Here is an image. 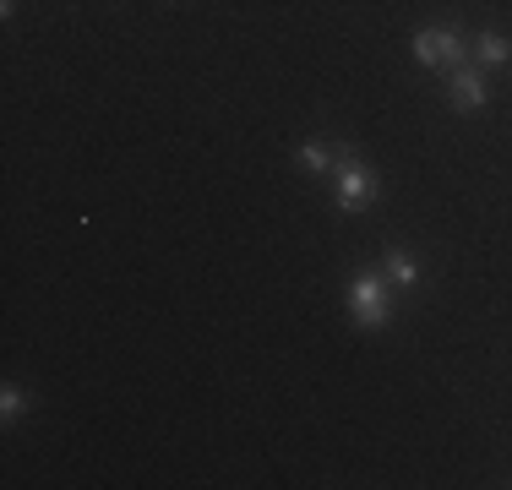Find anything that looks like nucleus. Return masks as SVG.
Here are the masks:
<instances>
[{"instance_id":"7","label":"nucleus","mask_w":512,"mask_h":490,"mask_svg":"<svg viewBox=\"0 0 512 490\" xmlns=\"http://www.w3.org/2000/svg\"><path fill=\"white\" fill-rule=\"evenodd\" d=\"M333 153L338 147H327V142H300V169L306 175H333Z\"/></svg>"},{"instance_id":"4","label":"nucleus","mask_w":512,"mask_h":490,"mask_svg":"<svg viewBox=\"0 0 512 490\" xmlns=\"http://www.w3.org/2000/svg\"><path fill=\"white\" fill-rule=\"evenodd\" d=\"M447 98H453V109H458V115H480V109L491 104V88H485V71L463 60V66L453 71V77H447Z\"/></svg>"},{"instance_id":"8","label":"nucleus","mask_w":512,"mask_h":490,"mask_svg":"<svg viewBox=\"0 0 512 490\" xmlns=\"http://www.w3.org/2000/svg\"><path fill=\"white\" fill-rule=\"evenodd\" d=\"M22 409H28V392H22L17 382H6V387H0V420L17 425V420H22Z\"/></svg>"},{"instance_id":"6","label":"nucleus","mask_w":512,"mask_h":490,"mask_svg":"<svg viewBox=\"0 0 512 490\" xmlns=\"http://www.w3.org/2000/svg\"><path fill=\"white\" fill-rule=\"evenodd\" d=\"M382 278L393 289H414V284H420V262H414L404 245H387V251H382Z\"/></svg>"},{"instance_id":"3","label":"nucleus","mask_w":512,"mask_h":490,"mask_svg":"<svg viewBox=\"0 0 512 490\" xmlns=\"http://www.w3.org/2000/svg\"><path fill=\"white\" fill-rule=\"evenodd\" d=\"M414 60H420L425 71H436V66L458 71L463 60H469V39H463L458 28H447V22H442V28H420V33H414Z\"/></svg>"},{"instance_id":"1","label":"nucleus","mask_w":512,"mask_h":490,"mask_svg":"<svg viewBox=\"0 0 512 490\" xmlns=\"http://www.w3.org/2000/svg\"><path fill=\"white\" fill-rule=\"evenodd\" d=\"M376 196H382L376 169L365 164L355 147H338L333 153V202H338V213H365Z\"/></svg>"},{"instance_id":"5","label":"nucleus","mask_w":512,"mask_h":490,"mask_svg":"<svg viewBox=\"0 0 512 490\" xmlns=\"http://www.w3.org/2000/svg\"><path fill=\"white\" fill-rule=\"evenodd\" d=\"M469 60H474L480 71H491V66H507V60H512V39H507L502 28H480V33L469 39Z\"/></svg>"},{"instance_id":"2","label":"nucleus","mask_w":512,"mask_h":490,"mask_svg":"<svg viewBox=\"0 0 512 490\" xmlns=\"http://www.w3.org/2000/svg\"><path fill=\"white\" fill-rule=\"evenodd\" d=\"M349 316H355V327H365V333L387 327L393 322V284L382 273H360L349 284Z\"/></svg>"}]
</instances>
